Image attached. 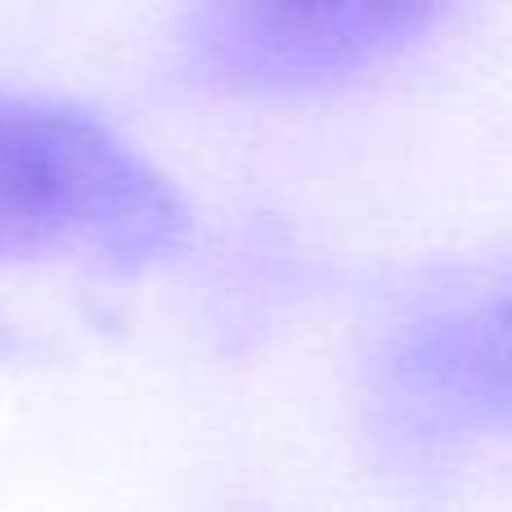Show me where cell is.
Listing matches in <instances>:
<instances>
[{"instance_id":"obj_3","label":"cell","mask_w":512,"mask_h":512,"mask_svg":"<svg viewBox=\"0 0 512 512\" xmlns=\"http://www.w3.org/2000/svg\"><path fill=\"white\" fill-rule=\"evenodd\" d=\"M454 0H216L207 63L248 90H301L414 41Z\"/></svg>"},{"instance_id":"obj_1","label":"cell","mask_w":512,"mask_h":512,"mask_svg":"<svg viewBox=\"0 0 512 512\" xmlns=\"http://www.w3.org/2000/svg\"><path fill=\"white\" fill-rule=\"evenodd\" d=\"M189 234L180 194L104 122L0 99V261L149 265Z\"/></svg>"},{"instance_id":"obj_2","label":"cell","mask_w":512,"mask_h":512,"mask_svg":"<svg viewBox=\"0 0 512 512\" xmlns=\"http://www.w3.org/2000/svg\"><path fill=\"white\" fill-rule=\"evenodd\" d=\"M378 400L405 445L512 436V274L409 315L382 351Z\"/></svg>"}]
</instances>
